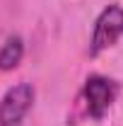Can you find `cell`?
Instances as JSON below:
<instances>
[{
    "mask_svg": "<svg viewBox=\"0 0 123 126\" xmlns=\"http://www.w3.org/2000/svg\"><path fill=\"white\" fill-rule=\"evenodd\" d=\"M22 56H24V41L19 36L7 39L2 44V48H0V70H12V68H17L19 61H22Z\"/></svg>",
    "mask_w": 123,
    "mask_h": 126,
    "instance_id": "277c9868",
    "label": "cell"
},
{
    "mask_svg": "<svg viewBox=\"0 0 123 126\" xmlns=\"http://www.w3.org/2000/svg\"><path fill=\"white\" fill-rule=\"evenodd\" d=\"M34 104V87L29 82L12 85L0 99V126H19Z\"/></svg>",
    "mask_w": 123,
    "mask_h": 126,
    "instance_id": "7a4b0ae2",
    "label": "cell"
},
{
    "mask_svg": "<svg viewBox=\"0 0 123 126\" xmlns=\"http://www.w3.org/2000/svg\"><path fill=\"white\" fill-rule=\"evenodd\" d=\"M118 94V85L111 78L104 75H89L85 80V102H87V114L92 119H104V114L109 111V107L113 104Z\"/></svg>",
    "mask_w": 123,
    "mask_h": 126,
    "instance_id": "3957f363",
    "label": "cell"
},
{
    "mask_svg": "<svg viewBox=\"0 0 123 126\" xmlns=\"http://www.w3.org/2000/svg\"><path fill=\"white\" fill-rule=\"evenodd\" d=\"M123 36V7L121 5H109L101 10V15L94 22L92 41H89V56H99L101 51L113 46Z\"/></svg>",
    "mask_w": 123,
    "mask_h": 126,
    "instance_id": "6da1fadb",
    "label": "cell"
}]
</instances>
